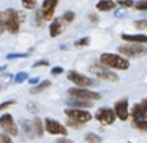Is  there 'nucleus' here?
<instances>
[{
	"label": "nucleus",
	"mask_w": 147,
	"mask_h": 143,
	"mask_svg": "<svg viewBox=\"0 0 147 143\" xmlns=\"http://www.w3.org/2000/svg\"><path fill=\"white\" fill-rule=\"evenodd\" d=\"M3 14V22H5V30H8L10 33H13V35H16L18 32H19V27H21V22H24V14L19 13V11L13 10V8H10V10H7Z\"/></svg>",
	"instance_id": "f257e3e1"
},
{
	"label": "nucleus",
	"mask_w": 147,
	"mask_h": 143,
	"mask_svg": "<svg viewBox=\"0 0 147 143\" xmlns=\"http://www.w3.org/2000/svg\"><path fill=\"white\" fill-rule=\"evenodd\" d=\"M100 63L103 66L109 68V69H122V71L128 69V66H130L127 58L120 57V55H115V54H101Z\"/></svg>",
	"instance_id": "f03ea898"
},
{
	"label": "nucleus",
	"mask_w": 147,
	"mask_h": 143,
	"mask_svg": "<svg viewBox=\"0 0 147 143\" xmlns=\"http://www.w3.org/2000/svg\"><path fill=\"white\" fill-rule=\"evenodd\" d=\"M131 118H133V126H136L141 130L147 129V101L146 99L141 104H136L133 107Z\"/></svg>",
	"instance_id": "7ed1b4c3"
},
{
	"label": "nucleus",
	"mask_w": 147,
	"mask_h": 143,
	"mask_svg": "<svg viewBox=\"0 0 147 143\" xmlns=\"http://www.w3.org/2000/svg\"><path fill=\"white\" fill-rule=\"evenodd\" d=\"M68 93H70L71 98L82 99V101H98V99L101 98V96H100V93L90 91V90L82 88V86H78V88H70V90H68Z\"/></svg>",
	"instance_id": "20e7f679"
},
{
	"label": "nucleus",
	"mask_w": 147,
	"mask_h": 143,
	"mask_svg": "<svg viewBox=\"0 0 147 143\" xmlns=\"http://www.w3.org/2000/svg\"><path fill=\"white\" fill-rule=\"evenodd\" d=\"M90 71H92V72L98 77V79L108 80V82H117V80H119L117 74L112 72L109 68L103 66V65H92V66H90Z\"/></svg>",
	"instance_id": "39448f33"
},
{
	"label": "nucleus",
	"mask_w": 147,
	"mask_h": 143,
	"mask_svg": "<svg viewBox=\"0 0 147 143\" xmlns=\"http://www.w3.org/2000/svg\"><path fill=\"white\" fill-rule=\"evenodd\" d=\"M65 115H67L70 120L78 121V123L84 124V123H89L92 120V115L89 112L82 110V108H76V107H71V108H65Z\"/></svg>",
	"instance_id": "423d86ee"
},
{
	"label": "nucleus",
	"mask_w": 147,
	"mask_h": 143,
	"mask_svg": "<svg viewBox=\"0 0 147 143\" xmlns=\"http://www.w3.org/2000/svg\"><path fill=\"white\" fill-rule=\"evenodd\" d=\"M119 52L122 55H127V57H142L146 54V47L142 44H138V43H130L128 46H120Z\"/></svg>",
	"instance_id": "0eeeda50"
},
{
	"label": "nucleus",
	"mask_w": 147,
	"mask_h": 143,
	"mask_svg": "<svg viewBox=\"0 0 147 143\" xmlns=\"http://www.w3.org/2000/svg\"><path fill=\"white\" fill-rule=\"evenodd\" d=\"M43 127H45L49 134H52V135H67L68 134L67 127L62 123H59V121L52 120V118H46L45 123H43Z\"/></svg>",
	"instance_id": "6e6552de"
},
{
	"label": "nucleus",
	"mask_w": 147,
	"mask_h": 143,
	"mask_svg": "<svg viewBox=\"0 0 147 143\" xmlns=\"http://www.w3.org/2000/svg\"><path fill=\"white\" fill-rule=\"evenodd\" d=\"M0 127H2V129L5 130V134H8V135H18V134H19L13 115H10V113H5V115L0 116Z\"/></svg>",
	"instance_id": "1a4fd4ad"
},
{
	"label": "nucleus",
	"mask_w": 147,
	"mask_h": 143,
	"mask_svg": "<svg viewBox=\"0 0 147 143\" xmlns=\"http://www.w3.org/2000/svg\"><path fill=\"white\" fill-rule=\"evenodd\" d=\"M68 80H71L73 83H76L78 86H82V88H89V86L95 85V80L89 79V77L76 72V71H70V72H68Z\"/></svg>",
	"instance_id": "9d476101"
},
{
	"label": "nucleus",
	"mask_w": 147,
	"mask_h": 143,
	"mask_svg": "<svg viewBox=\"0 0 147 143\" xmlns=\"http://www.w3.org/2000/svg\"><path fill=\"white\" fill-rule=\"evenodd\" d=\"M95 118L103 124V126H109V124H112L115 121V113H114L112 108L105 107V108H100V110L96 112Z\"/></svg>",
	"instance_id": "9b49d317"
},
{
	"label": "nucleus",
	"mask_w": 147,
	"mask_h": 143,
	"mask_svg": "<svg viewBox=\"0 0 147 143\" xmlns=\"http://www.w3.org/2000/svg\"><path fill=\"white\" fill-rule=\"evenodd\" d=\"M57 3H59V0H45L41 5V16L45 21H51L52 16H54V11L55 8H57Z\"/></svg>",
	"instance_id": "f8f14e48"
},
{
	"label": "nucleus",
	"mask_w": 147,
	"mask_h": 143,
	"mask_svg": "<svg viewBox=\"0 0 147 143\" xmlns=\"http://www.w3.org/2000/svg\"><path fill=\"white\" fill-rule=\"evenodd\" d=\"M114 113H115V118H119L122 121L128 120V101L127 99H122V101L115 102Z\"/></svg>",
	"instance_id": "ddd939ff"
},
{
	"label": "nucleus",
	"mask_w": 147,
	"mask_h": 143,
	"mask_svg": "<svg viewBox=\"0 0 147 143\" xmlns=\"http://www.w3.org/2000/svg\"><path fill=\"white\" fill-rule=\"evenodd\" d=\"M63 27H65V22L60 19H52L51 25H49V35L52 36V38H55V36L62 35V32H63Z\"/></svg>",
	"instance_id": "4468645a"
},
{
	"label": "nucleus",
	"mask_w": 147,
	"mask_h": 143,
	"mask_svg": "<svg viewBox=\"0 0 147 143\" xmlns=\"http://www.w3.org/2000/svg\"><path fill=\"white\" fill-rule=\"evenodd\" d=\"M21 124H22V129H24V132H26V135L29 137V138H33V137H36L33 120H24Z\"/></svg>",
	"instance_id": "2eb2a0df"
},
{
	"label": "nucleus",
	"mask_w": 147,
	"mask_h": 143,
	"mask_svg": "<svg viewBox=\"0 0 147 143\" xmlns=\"http://www.w3.org/2000/svg\"><path fill=\"white\" fill-rule=\"evenodd\" d=\"M122 39L128 43H138V44H146L147 43L146 35H122Z\"/></svg>",
	"instance_id": "dca6fc26"
},
{
	"label": "nucleus",
	"mask_w": 147,
	"mask_h": 143,
	"mask_svg": "<svg viewBox=\"0 0 147 143\" xmlns=\"http://www.w3.org/2000/svg\"><path fill=\"white\" fill-rule=\"evenodd\" d=\"M115 8V3L112 0H100L96 3V10L98 11H111Z\"/></svg>",
	"instance_id": "f3484780"
},
{
	"label": "nucleus",
	"mask_w": 147,
	"mask_h": 143,
	"mask_svg": "<svg viewBox=\"0 0 147 143\" xmlns=\"http://www.w3.org/2000/svg\"><path fill=\"white\" fill-rule=\"evenodd\" d=\"M49 86H51V82H49V80H43V82L36 83V86H33L30 93H32V94H38V93L45 91L46 88H49Z\"/></svg>",
	"instance_id": "a211bd4d"
},
{
	"label": "nucleus",
	"mask_w": 147,
	"mask_h": 143,
	"mask_svg": "<svg viewBox=\"0 0 147 143\" xmlns=\"http://www.w3.org/2000/svg\"><path fill=\"white\" fill-rule=\"evenodd\" d=\"M68 104L71 105V107H76V108H89V107H92V104H90L89 101H82V99H76V101H73V102H68Z\"/></svg>",
	"instance_id": "6ab92c4d"
},
{
	"label": "nucleus",
	"mask_w": 147,
	"mask_h": 143,
	"mask_svg": "<svg viewBox=\"0 0 147 143\" xmlns=\"http://www.w3.org/2000/svg\"><path fill=\"white\" fill-rule=\"evenodd\" d=\"M33 124H35V132H36V137H43V134H45V127H43L41 120H38V118H33Z\"/></svg>",
	"instance_id": "aec40b11"
},
{
	"label": "nucleus",
	"mask_w": 147,
	"mask_h": 143,
	"mask_svg": "<svg viewBox=\"0 0 147 143\" xmlns=\"http://www.w3.org/2000/svg\"><path fill=\"white\" fill-rule=\"evenodd\" d=\"M86 142H89V143H101V137L96 135V134H93V132H89L86 135Z\"/></svg>",
	"instance_id": "412c9836"
},
{
	"label": "nucleus",
	"mask_w": 147,
	"mask_h": 143,
	"mask_svg": "<svg viewBox=\"0 0 147 143\" xmlns=\"http://www.w3.org/2000/svg\"><path fill=\"white\" fill-rule=\"evenodd\" d=\"M27 79H29V74H27L26 71H22V72H18L16 76H14V82H16V83H22V82H26Z\"/></svg>",
	"instance_id": "4be33fe9"
},
{
	"label": "nucleus",
	"mask_w": 147,
	"mask_h": 143,
	"mask_svg": "<svg viewBox=\"0 0 147 143\" xmlns=\"http://www.w3.org/2000/svg\"><path fill=\"white\" fill-rule=\"evenodd\" d=\"M35 24H36L38 27H43V25L46 24V21L43 19V16H41V11H40V10L35 13Z\"/></svg>",
	"instance_id": "5701e85b"
},
{
	"label": "nucleus",
	"mask_w": 147,
	"mask_h": 143,
	"mask_svg": "<svg viewBox=\"0 0 147 143\" xmlns=\"http://www.w3.org/2000/svg\"><path fill=\"white\" fill-rule=\"evenodd\" d=\"M26 10H33L36 7V0H21Z\"/></svg>",
	"instance_id": "b1692460"
},
{
	"label": "nucleus",
	"mask_w": 147,
	"mask_h": 143,
	"mask_svg": "<svg viewBox=\"0 0 147 143\" xmlns=\"http://www.w3.org/2000/svg\"><path fill=\"white\" fill-rule=\"evenodd\" d=\"M62 21H63L65 24H70L74 21V13L73 11H67V13L63 14V17H62Z\"/></svg>",
	"instance_id": "393cba45"
},
{
	"label": "nucleus",
	"mask_w": 147,
	"mask_h": 143,
	"mask_svg": "<svg viewBox=\"0 0 147 143\" xmlns=\"http://www.w3.org/2000/svg\"><path fill=\"white\" fill-rule=\"evenodd\" d=\"M133 7L136 10H141V11H146L147 10V0H139L136 3H133Z\"/></svg>",
	"instance_id": "a878e982"
},
{
	"label": "nucleus",
	"mask_w": 147,
	"mask_h": 143,
	"mask_svg": "<svg viewBox=\"0 0 147 143\" xmlns=\"http://www.w3.org/2000/svg\"><path fill=\"white\" fill-rule=\"evenodd\" d=\"M81 126H82V124L81 123H78V121H73V120H70V118H68V121H67V127H71V129H81Z\"/></svg>",
	"instance_id": "bb28decb"
},
{
	"label": "nucleus",
	"mask_w": 147,
	"mask_h": 143,
	"mask_svg": "<svg viewBox=\"0 0 147 143\" xmlns=\"http://www.w3.org/2000/svg\"><path fill=\"white\" fill-rule=\"evenodd\" d=\"M29 57V54H8L7 60H18V58H26Z\"/></svg>",
	"instance_id": "cd10ccee"
},
{
	"label": "nucleus",
	"mask_w": 147,
	"mask_h": 143,
	"mask_svg": "<svg viewBox=\"0 0 147 143\" xmlns=\"http://www.w3.org/2000/svg\"><path fill=\"white\" fill-rule=\"evenodd\" d=\"M134 27H138V29H141V30L147 29V21H146V19H139V21H134Z\"/></svg>",
	"instance_id": "c85d7f7f"
},
{
	"label": "nucleus",
	"mask_w": 147,
	"mask_h": 143,
	"mask_svg": "<svg viewBox=\"0 0 147 143\" xmlns=\"http://www.w3.org/2000/svg\"><path fill=\"white\" fill-rule=\"evenodd\" d=\"M89 43H90V38H87V36H86V38H81V39H78V41L74 43V46H78V47H81V46H87Z\"/></svg>",
	"instance_id": "c756f323"
},
{
	"label": "nucleus",
	"mask_w": 147,
	"mask_h": 143,
	"mask_svg": "<svg viewBox=\"0 0 147 143\" xmlns=\"http://www.w3.org/2000/svg\"><path fill=\"white\" fill-rule=\"evenodd\" d=\"M14 104H16V101H14V99H11V101H5V102H2V104H0V110H5V108H8L10 105H14Z\"/></svg>",
	"instance_id": "7c9ffc66"
},
{
	"label": "nucleus",
	"mask_w": 147,
	"mask_h": 143,
	"mask_svg": "<svg viewBox=\"0 0 147 143\" xmlns=\"http://www.w3.org/2000/svg\"><path fill=\"white\" fill-rule=\"evenodd\" d=\"M119 5H120L122 8H130V7H133V0H120Z\"/></svg>",
	"instance_id": "2f4dec72"
},
{
	"label": "nucleus",
	"mask_w": 147,
	"mask_h": 143,
	"mask_svg": "<svg viewBox=\"0 0 147 143\" xmlns=\"http://www.w3.org/2000/svg\"><path fill=\"white\" fill-rule=\"evenodd\" d=\"M0 143H13L8 134H0Z\"/></svg>",
	"instance_id": "473e14b6"
},
{
	"label": "nucleus",
	"mask_w": 147,
	"mask_h": 143,
	"mask_svg": "<svg viewBox=\"0 0 147 143\" xmlns=\"http://www.w3.org/2000/svg\"><path fill=\"white\" fill-rule=\"evenodd\" d=\"M27 108H29V112H32V113H38V107H36L35 102H29V104H27Z\"/></svg>",
	"instance_id": "72a5a7b5"
},
{
	"label": "nucleus",
	"mask_w": 147,
	"mask_h": 143,
	"mask_svg": "<svg viewBox=\"0 0 147 143\" xmlns=\"http://www.w3.org/2000/svg\"><path fill=\"white\" fill-rule=\"evenodd\" d=\"M48 60H40V61H36L35 65H33V68H40V66H48Z\"/></svg>",
	"instance_id": "f704fd0d"
},
{
	"label": "nucleus",
	"mask_w": 147,
	"mask_h": 143,
	"mask_svg": "<svg viewBox=\"0 0 147 143\" xmlns=\"http://www.w3.org/2000/svg\"><path fill=\"white\" fill-rule=\"evenodd\" d=\"M5 32V22H3V14L0 13V35Z\"/></svg>",
	"instance_id": "c9c22d12"
},
{
	"label": "nucleus",
	"mask_w": 147,
	"mask_h": 143,
	"mask_svg": "<svg viewBox=\"0 0 147 143\" xmlns=\"http://www.w3.org/2000/svg\"><path fill=\"white\" fill-rule=\"evenodd\" d=\"M62 72H63V68H52L51 71L52 76H57V74H62Z\"/></svg>",
	"instance_id": "e433bc0d"
},
{
	"label": "nucleus",
	"mask_w": 147,
	"mask_h": 143,
	"mask_svg": "<svg viewBox=\"0 0 147 143\" xmlns=\"http://www.w3.org/2000/svg\"><path fill=\"white\" fill-rule=\"evenodd\" d=\"M54 143H74V142H71L70 138H59V140H55Z\"/></svg>",
	"instance_id": "4c0bfd02"
},
{
	"label": "nucleus",
	"mask_w": 147,
	"mask_h": 143,
	"mask_svg": "<svg viewBox=\"0 0 147 143\" xmlns=\"http://www.w3.org/2000/svg\"><path fill=\"white\" fill-rule=\"evenodd\" d=\"M40 82V79H38V77H33V79H29V83H30V85H36V83H38Z\"/></svg>",
	"instance_id": "58836bf2"
},
{
	"label": "nucleus",
	"mask_w": 147,
	"mask_h": 143,
	"mask_svg": "<svg viewBox=\"0 0 147 143\" xmlns=\"http://www.w3.org/2000/svg\"><path fill=\"white\" fill-rule=\"evenodd\" d=\"M114 14H115V17H122L123 16V8H122V10H117Z\"/></svg>",
	"instance_id": "ea45409f"
},
{
	"label": "nucleus",
	"mask_w": 147,
	"mask_h": 143,
	"mask_svg": "<svg viewBox=\"0 0 147 143\" xmlns=\"http://www.w3.org/2000/svg\"><path fill=\"white\" fill-rule=\"evenodd\" d=\"M5 71V66H0V72H3Z\"/></svg>",
	"instance_id": "a19ab883"
}]
</instances>
